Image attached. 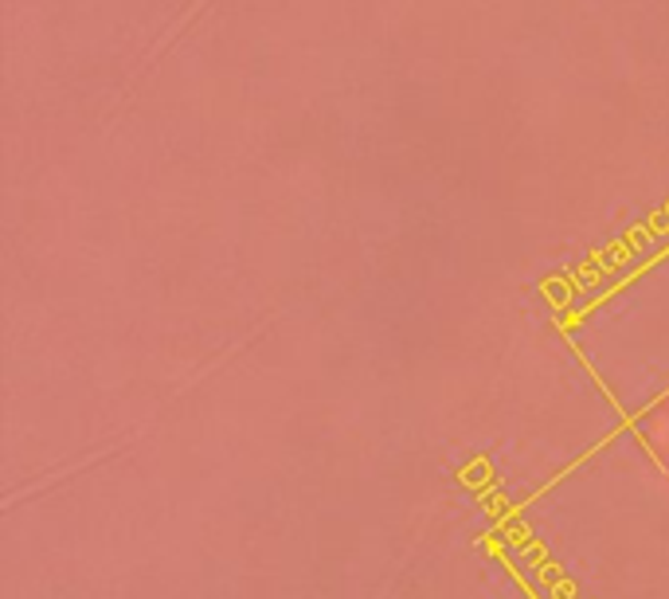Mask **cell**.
Listing matches in <instances>:
<instances>
[{
    "label": "cell",
    "mask_w": 669,
    "mask_h": 599,
    "mask_svg": "<svg viewBox=\"0 0 669 599\" xmlns=\"http://www.w3.org/2000/svg\"><path fill=\"white\" fill-rule=\"evenodd\" d=\"M646 439H650L654 455H658V463L666 466V475H669V396L658 412L650 415V423H646Z\"/></svg>",
    "instance_id": "6da1fadb"
}]
</instances>
